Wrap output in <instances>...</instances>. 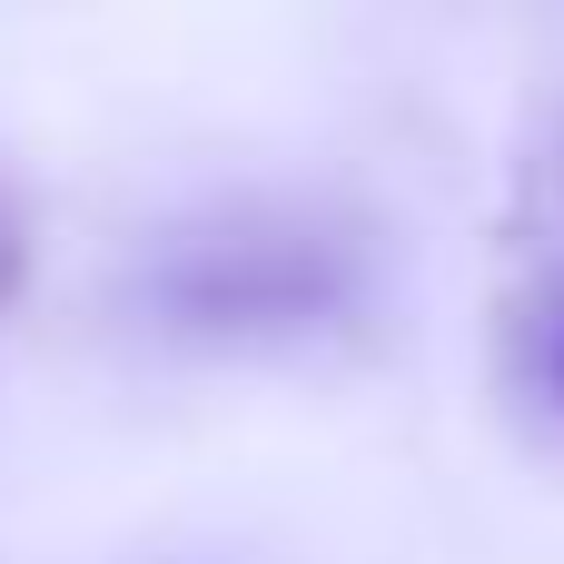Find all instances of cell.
Listing matches in <instances>:
<instances>
[{
  "instance_id": "2",
  "label": "cell",
  "mask_w": 564,
  "mask_h": 564,
  "mask_svg": "<svg viewBox=\"0 0 564 564\" xmlns=\"http://www.w3.org/2000/svg\"><path fill=\"white\" fill-rule=\"evenodd\" d=\"M486 377L535 446H564V109L516 159L496 297H486Z\"/></svg>"
},
{
  "instance_id": "1",
  "label": "cell",
  "mask_w": 564,
  "mask_h": 564,
  "mask_svg": "<svg viewBox=\"0 0 564 564\" xmlns=\"http://www.w3.org/2000/svg\"><path fill=\"white\" fill-rule=\"evenodd\" d=\"M109 307L169 357H337L387 317V228L327 188H218L119 258Z\"/></svg>"
},
{
  "instance_id": "3",
  "label": "cell",
  "mask_w": 564,
  "mask_h": 564,
  "mask_svg": "<svg viewBox=\"0 0 564 564\" xmlns=\"http://www.w3.org/2000/svg\"><path fill=\"white\" fill-rule=\"evenodd\" d=\"M30 248H40V228H30V198H20V178L0 169V317H10V297L30 288Z\"/></svg>"
}]
</instances>
